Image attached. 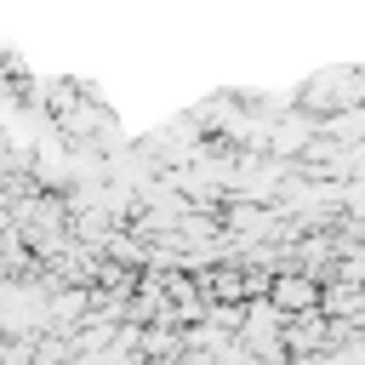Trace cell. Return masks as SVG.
I'll return each mask as SVG.
<instances>
[{
    "label": "cell",
    "mask_w": 365,
    "mask_h": 365,
    "mask_svg": "<svg viewBox=\"0 0 365 365\" xmlns=\"http://www.w3.org/2000/svg\"><path fill=\"white\" fill-rule=\"evenodd\" d=\"M308 302H319V297H314V285H308L302 274L274 279V308H308Z\"/></svg>",
    "instance_id": "6da1fadb"
},
{
    "label": "cell",
    "mask_w": 365,
    "mask_h": 365,
    "mask_svg": "<svg viewBox=\"0 0 365 365\" xmlns=\"http://www.w3.org/2000/svg\"><path fill=\"white\" fill-rule=\"evenodd\" d=\"M325 365H365V348H348V354H336V359H325Z\"/></svg>",
    "instance_id": "7a4b0ae2"
}]
</instances>
